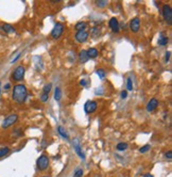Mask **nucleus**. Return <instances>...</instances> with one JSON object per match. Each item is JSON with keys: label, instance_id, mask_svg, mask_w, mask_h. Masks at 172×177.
<instances>
[{"label": "nucleus", "instance_id": "22", "mask_svg": "<svg viewBox=\"0 0 172 177\" xmlns=\"http://www.w3.org/2000/svg\"><path fill=\"white\" fill-rule=\"evenodd\" d=\"M51 86H52V84H51V83L46 84V85L44 86V90H42V93H44V94H49V92L51 91Z\"/></svg>", "mask_w": 172, "mask_h": 177}, {"label": "nucleus", "instance_id": "28", "mask_svg": "<svg viewBox=\"0 0 172 177\" xmlns=\"http://www.w3.org/2000/svg\"><path fill=\"white\" fill-rule=\"evenodd\" d=\"M150 148H151V146H150V145H145L143 147H141L140 150H139V152H140V153H145V152H148Z\"/></svg>", "mask_w": 172, "mask_h": 177}, {"label": "nucleus", "instance_id": "33", "mask_svg": "<svg viewBox=\"0 0 172 177\" xmlns=\"http://www.w3.org/2000/svg\"><path fill=\"white\" fill-rule=\"evenodd\" d=\"M5 90H9V88H10V83H8L7 85L5 86Z\"/></svg>", "mask_w": 172, "mask_h": 177}, {"label": "nucleus", "instance_id": "32", "mask_svg": "<svg viewBox=\"0 0 172 177\" xmlns=\"http://www.w3.org/2000/svg\"><path fill=\"white\" fill-rule=\"evenodd\" d=\"M20 57V53H18V55L17 56H16V57L15 58H14V59L13 60H12V63H14V62H15L16 61V60H17L18 59V58H19Z\"/></svg>", "mask_w": 172, "mask_h": 177}, {"label": "nucleus", "instance_id": "7", "mask_svg": "<svg viewBox=\"0 0 172 177\" xmlns=\"http://www.w3.org/2000/svg\"><path fill=\"white\" fill-rule=\"evenodd\" d=\"M97 107H98V105H97L96 101H94V100H88V101L85 102L84 110H85L86 113L90 114V113H92V112L96 111Z\"/></svg>", "mask_w": 172, "mask_h": 177}, {"label": "nucleus", "instance_id": "31", "mask_svg": "<svg viewBox=\"0 0 172 177\" xmlns=\"http://www.w3.org/2000/svg\"><path fill=\"white\" fill-rule=\"evenodd\" d=\"M169 59H170V51H168L166 52V62L169 61Z\"/></svg>", "mask_w": 172, "mask_h": 177}, {"label": "nucleus", "instance_id": "3", "mask_svg": "<svg viewBox=\"0 0 172 177\" xmlns=\"http://www.w3.org/2000/svg\"><path fill=\"white\" fill-rule=\"evenodd\" d=\"M17 120H18V115H17V114H15V113L10 114L9 116H7V117L3 120L2 128H3V129H5V128H8V127H10V126L14 125V124L17 122Z\"/></svg>", "mask_w": 172, "mask_h": 177}, {"label": "nucleus", "instance_id": "23", "mask_svg": "<svg viewBox=\"0 0 172 177\" xmlns=\"http://www.w3.org/2000/svg\"><path fill=\"white\" fill-rule=\"evenodd\" d=\"M97 75H98L99 78H101V79H104V78H105L104 69H102V68H100V69H97Z\"/></svg>", "mask_w": 172, "mask_h": 177}, {"label": "nucleus", "instance_id": "34", "mask_svg": "<svg viewBox=\"0 0 172 177\" xmlns=\"http://www.w3.org/2000/svg\"><path fill=\"white\" fill-rule=\"evenodd\" d=\"M143 177H153L152 175H150V174H145V175H143Z\"/></svg>", "mask_w": 172, "mask_h": 177}, {"label": "nucleus", "instance_id": "15", "mask_svg": "<svg viewBox=\"0 0 172 177\" xmlns=\"http://www.w3.org/2000/svg\"><path fill=\"white\" fill-rule=\"evenodd\" d=\"M58 134H60L64 139H66V140H68V139H69V136H68V134L66 132V130L64 129V127H62V126H58Z\"/></svg>", "mask_w": 172, "mask_h": 177}, {"label": "nucleus", "instance_id": "13", "mask_svg": "<svg viewBox=\"0 0 172 177\" xmlns=\"http://www.w3.org/2000/svg\"><path fill=\"white\" fill-rule=\"evenodd\" d=\"M87 56L88 58H90V59H95V58L98 57V50L96 49V48H89V49L87 50Z\"/></svg>", "mask_w": 172, "mask_h": 177}, {"label": "nucleus", "instance_id": "29", "mask_svg": "<svg viewBox=\"0 0 172 177\" xmlns=\"http://www.w3.org/2000/svg\"><path fill=\"white\" fill-rule=\"evenodd\" d=\"M127 91H122L121 92V98L122 99H124V98H127Z\"/></svg>", "mask_w": 172, "mask_h": 177}, {"label": "nucleus", "instance_id": "21", "mask_svg": "<svg viewBox=\"0 0 172 177\" xmlns=\"http://www.w3.org/2000/svg\"><path fill=\"white\" fill-rule=\"evenodd\" d=\"M116 148H117V150H125L127 148V143H123V142H121V143H118L117 144V146H116Z\"/></svg>", "mask_w": 172, "mask_h": 177}, {"label": "nucleus", "instance_id": "17", "mask_svg": "<svg viewBox=\"0 0 172 177\" xmlns=\"http://www.w3.org/2000/svg\"><path fill=\"white\" fill-rule=\"evenodd\" d=\"M87 28V23H85V21H80L76 25V29L78 31H81V30H85Z\"/></svg>", "mask_w": 172, "mask_h": 177}, {"label": "nucleus", "instance_id": "27", "mask_svg": "<svg viewBox=\"0 0 172 177\" xmlns=\"http://www.w3.org/2000/svg\"><path fill=\"white\" fill-rule=\"evenodd\" d=\"M48 97H49V94H42V96H40V99H42V101L46 102L48 100Z\"/></svg>", "mask_w": 172, "mask_h": 177}, {"label": "nucleus", "instance_id": "5", "mask_svg": "<svg viewBox=\"0 0 172 177\" xmlns=\"http://www.w3.org/2000/svg\"><path fill=\"white\" fill-rule=\"evenodd\" d=\"M63 31H64V26H63V24L56 23L55 26H54V28L51 31V37L55 40L60 39L61 35L63 34Z\"/></svg>", "mask_w": 172, "mask_h": 177}, {"label": "nucleus", "instance_id": "9", "mask_svg": "<svg viewBox=\"0 0 172 177\" xmlns=\"http://www.w3.org/2000/svg\"><path fill=\"white\" fill-rule=\"evenodd\" d=\"M157 106H158V100H157L156 98H152L147 105V111L153 112L157 108Z\"/></svg>", "mask_w": 172, "mask_h": 177}, {"label": "nucleus", "instance_id": "2", "mask_svg": "<svg viewBox=\"0 0 172 177\" xmlns=\"http://www.w3.org/2000/svg\"><path fill=\"white\" fill-rule=\"evenodd\" d=\"M37 168L40 171H45L46 169L49 166V158L47 155H42L39 156V158L37 159Z\"/></svg>", "mask_w": 172, "mask_h": 177}, {"label": "nucleus", "instance_id": "14", "mask_svg": "<svg viewBox=\"0 0 172 177\" xmlns=\"http://www.w3.org/2000/svg\"><path fill=\"white\" fill-rule=\"evenodd\" d=\"M79 58H80V61L82 62V63H86V62L89 60L86 50H82V51L80 52V55H79Z\"/></svg>", "mask_w": 172, "mask_h": 177}, {"label": "nucleus", "instance_id": "19", "mask_svg": "<svg viewBox=\"0 0 172 177\" xmlns=\"http://www.w3.org/2000/svg\"><path fill=\"white\" fill-rule=\"evenodd\" d=\"M10 153V148L5 146V147H1L0 148V158H2V157L7 156L8 154Z\"/></svg>", "mask_w": 172, "mask_h": 177}, {"label": "nucleus", "instance_id": "25", "mask_svg": "<svg viewBox=\"0 0 172 177\" xmlns=\"http://www.w3.org/2000/svg\"><path fill=\"white\" fill-rule=\"evenodd\" d=\"M106 5H107V1H106V0H102V1H97V5H98V7L103 8V7H105Z\"/></svg>", "mask_w": 172, "mask_h": 177}, {"label": "nucleus", "instance_id": "16", "mask_svg": "<svg viewBox=\"0 0 172 177\" xmlns=\"http://www.w3.org/2000/svg\"><path fill=\"white\" fill-rule=\"evenodd\" d=\"M2 29L5 30L7 33H13V32H15V29L13 28V26L9 25V24H5V25L2 26Z\"/></svg>", "mask_w": 172, "mask_h": 177}, {"label": "nucleus", "instance_id": "8", "mask_svg": "<svg viewBox=\"0 0 172 177\" xmlns=\"http://www.w3.org/2000/svg\"><path fill=\"white\" fill-rule=\"evenodd\" d=\"M88 32L86 30H81V31H78L76 34V40L80 43H84V42L87 41L88 39Z\"/></svg>", "mask_w": 172, "mask_h": 177}, {"label": "nucleus", "instance_id": "12", "mask_svg": "<svg viewBox=\"0 0 172 177\" xmlns=\"http://www.w3.org/2000/svg\"><path fill=\"white\" fill-rule=\"evenodd\" d=\"M73 146H74V150H76L77 154L79 155V157L82 159H85V155H84V153L82 152V150H81V146H80V144H79L78 139L73 140Z\"/></svg>", "mask_w": 172, "mask_h": 177}, {"label": "nucleus", "instance_id": "11", "mask_svg": "<svg viewBox=\"0 0 172 177\" xmlns=\"http://www.w3.org/2000/svg\"><path fill=\"white\" fill-rule=\"evenodd\" d=\"M139 27H140V21H139V18H134L131 21L130 23V28L131 30H132L133 32H137L139 30Z\"/></svg>", "mask_w": 172, "mask_h": 177}, {"label": "nucleus", "instance_id": "24", "mask_svg": "<svg viewBox=\"0 0 172 177\" xmlns=\"http://www.w3.org/2000/svg\"><path fill=\"white\" fill-rule=\"evenodd\" d=\"M83 176V170L82 169H77L73 174V177H82Z\"/></svg>", "mask_w": 172, "mask_h": 177}, {"label": "nucleus", "instance_id": "35", "mask_svg": "<svg viewBox=\"0 0 172 177\" xmlns=\"http://www.w3.org/2000/svg\"><path fill=\"white\" fill-rule=\"evenodd\" d=\"M0 91H1V82H0Z\"/></svg>", "mask_w": 172, "mask_h": 177}, {"label": "nucleus", "instance_id": "26", "mask_svg": "<svg viewBox=\"0 0 172 177\" xmlns=\"http://www.w3.org/2000/svg\"><path fill=\"white\" fill-rule=\"evenodd\" d=\"M127 90H129V91H131V90H132V88H133V85H132V80H131V78H127Z\"/></svg>", "mask_w": 172, "mask_h": 177}, {"label": "nucleus", "instance_id": "10", "mask_svg": "<svg viewBox=\"0 0 172 177\" xmlns=\"http://www.w3.org/2000/svg\"><path fill=\"white\" fill-rule=\"evenodd\" d=\"M108 25H110L111 29H112L113 32H119V23H118V19L116 18V17H113V18L110 19V23H108Z\"/></svg>", "mask_w": 172, "mask_h": 177}, {"label": "nucleus", "instance_id": "30", "mask_svg": "<svg viewBox=\"0 0 172 177\" xmlns=\"http://www.w3.org/2000/svg\"><path fill=\"white\" fill-rule=\"evenodd\" d=\"M165 156H166V158H168V159H171V157H172V152L171 150H169V152H167L165 154Z\"/></svg>", "mask_w": 172, "mask_h": 177}, {"label": "nucleus", "instance_id": "1", "mask_svg": "<svg viewBox=\"0 0 172 177\" xmlns=\"http://www.w3.org/2000/svg\"><path fill=\"white\" fill-rule=\"evenodd\" d=\"M28 95L27 88H26L23 84H16L13 88V94H12V97L18 104H23L26 100Z\"/></svg>", "mask_w": 172, "mask_h": 177}, {"label": "nucleus", "instance_id": "6", "mask_svg": "<svg viewBox=\"0 0 172 177\" xmlns=\"http://www.w3.org/2000/svg\"><path fill=\"white\" fill-rule=\"evenodd\" d=\"M163 16L165 21H167V24L171 25L172 24V10L170 8V5H165L163 7Z\"/></svg>", "mask_w": 172, "mask_h": 177}, {"label": "nucleus", "instance_id": "4", "mask_svg": "<svg viewBox=\"0 0 172 177\" xmlns=\"http://www.w3.org/2000/svg\"><path fill=\"white\" fill-rule=\"evenodd\" d=\"M25 72H26V69L23 65L17 66V67L15 68V70H14L13 75H12L13 80H15V81H20V80H23V76H25Z\"/></svg>", "mask_w": 172, "mask_h": 177}, {"label": "nucleus", "instance_id": "20", "mask_svg": "<svg viewBox=\"0 0 172 177\" xmlns=\"http://www.w3.org/2000/svg\"><path fill=\"white\" fill-rule=\"evenodd\" d=\"M168 41H169V40H168L167 37H159V40H158V45H161V46L167 45Z\"/></svg>", "mask_w": 172, "mask_h": 177}, {"label": "nucleus", "instance_id": "36", "mask_svg": "<svg viewBox=\"0 0 172 177\" xmlns=\"http://www.w3.org/2000/svg\"><path fill=\"white\" fill-rule=\"evenodd\" d=\"M42 177H49V176H42Z\"/></svg>", "mask_w": 172, "mask_h": 177}, {"label": "nucleus", "instance_id": "18", "mask_svg": "<svg viewBox=\"0 0 172 177\" xmlns=\"http://www.w3.org/2000/svg\"><path fill=\"white\" fill-rule=\"evenodd\" d=\"M61 98H62V91H61L60 88H56L55 92H54V99H55L56 101H58Z\"/></svg>", "mask_w": 172, "mask_h": 177}]
</instances>
